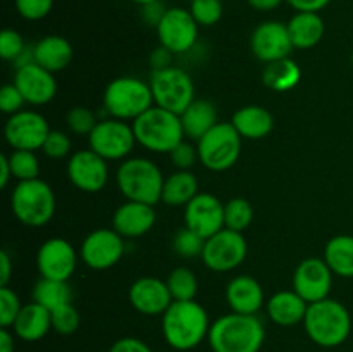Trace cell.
Masks as SVG:
<instances>
[{
	"mask_svg": "<svg viewBox=\"0 0 353 352\" xmlns=\"http://www.w3.org/2000/svg\"><path fill=\"white\" fill-rule=\"evenodd\" d=\"M103 110L109 117L121 121H131L147 113L154 107L150 83L138 79L134 76H121L112 79L103 90Z\"/></svg>",
	"mask_w": 353,
	"mask_h": 352,
	"instance_id": "cell-6",
	"label": "cell"
},
{
	"mask_svg": "<svg viewBox=\"0 0 353 352\" xmlns=\"http://www.w3.org/2000/svg\"><path fill=\"white\" fill-rule=\"evenodd\" d=\"M333 271L324 259L307 257L293 273V290L307 304L319 302L330 297L333 289Z\"/></svg>",
	"mask_w": 353,
	"mask_h": 352,
	"instance_id": "cell-16",
	"label": "cell"
},
{
	"mask_svg": "<svg viewBox=\"0 0 353 352\" xmlns=\"http://www.w3.org/2000/svg\"><path fill=\"white\" fill-rule=\"evenodd\" d=\"M165 176L154 161L147 157H128L119 164L116 183L126 200L155 206L162 199Z\"/></svg>",
	"mask_w": 353,
	"mask_h": 352,
	"instance_id": "cell-4",
	"label": "cell"
},
{
	"mask_svg": "<svg viewBox=\"0 0 353 352\" xmlns=\"http://www.w3.org/2000/svg\"><path fill=\"white\" fill-rule=\"evenodd\" d=\"M12 83L23 93L26 104L31 106H45L57 95V81L54 72L47 71L37 62L17 66Z\"/></svg>",
	"mask_w": 353,
	"mask_h": 352,
	"instance_id": "cell-20",
	"label": "cell"
},
{
	"mask_svg": "<svg viewBox=\"0 0 353 352\" xmlns=\"http://www.w3.org/2000/svg\"><path fill=\"white\" fill-rule=\"evenodd\" d=\"M55 0H14L16 10L23 19L40 21L50 14Z\"/></svg>",
	"mask_w": 353,
	"mask_h": 352,
	"instance_id": "cell-45",
	"label": "cell"
},
{
	"mask_svg": "<svg viewBox=\"0 0 353 352\" xmlns=\"http://www.w3.org/2000/svg\"><path fill=\"white\" fill-rule=\"evenodd\" d=\"M16 335L10 328H0V352L16 351Z\"/></svg>",
	"mask_w": 353,
	"mask_h": 352,
	"instance_id": "cell-52",
	"label": "cell"
},
{
	"mask_svg": "<svg viewBox=\"0 0 353 352\" xmlns=\"http://www.w3.org/2000/svg\"><path fill=\"white\" fill-rule=\"evenodd\" d=\"M10 179H12V169H10L9 157H7V155H2V157H0V186H2V188H7Z\"/></svg>",
	"mask_w": 353,
	"mask_h": 352,
	"instance_id": "cell-54",
	"label": "cell"
},
{
	"mask_svg": "<svg viewBox=\"0 0 353 352\" xmlns=\"http://www.w3.org/2000/svg\"><path fill=\"white\" fill-rule=\"evenodd\" d=\"M12 276V261L6 251L0 252V286H9Z\"/></svg>",
	"mask_w": 353,
	"mask_h": 352,
	"instance_id": "cell-51",
	"label": "cell"
},
{
	"mask_svg": "<svg viewBox=\"0 0 353 352\" xmlns=\"http://www.w3.org/2000/svg\"><path fill=\"white\" fill-rule=\"evenodd\" d=\"M157 221L154 206L126 200L112 216V228L123 238H140L154 228Z\"/></svg>",
	"mask_w": 353,
	"mask_h": 352,
	"instance_id": "cell-22",
	"label": "cell"
},
{
	"mask_svg": "<svg viewBox=\"0 0 353 352\" xmlns=\"http://www.w3.org/2000/svg\"><path fill=\"white\" fill-rule=\"evenodd\" d=\"M128 299L133 309L143 316H162L172 300L168 283L154 276H143L131 283Z\"/></svg>",
	"mask_w": 353,
	"mask_h": 352,
	"instance_id": "cell-21",
	"label": "cell"
},
{
	"mask_svg": "<svg viewBox=\"0 0 353 352\" xmlns=\"http://www.w3.org/2000/svg\"><path fill=\"white\" fill-rule=\"evenodd\" d=\"M50 128L47 119L37 110H19L9 116L3 126L6 141L14 150H33L43 147Z\"/></svg>",
	"mask_w": 353,
	"mask_h": 352,
	"instance_id": "cell-14",
	"label": "cell"
},
{
	"mask_svg": "<svg viewBox=\"0 0 353 352\" xmlns=\"http://www.w3.org/2000/svg\"><path fill=\"white\" fill-rule=\"evenodd\" d=\"M226 302L231 313L257 314L265 307L264 289L255 278L248 275L234 276L226 286Z\"/></svg>",
	"mask_w": 353,
	"mask_h": 352,
	"instance_id": "cell-23",
	"label": "cell"
},
{
	"mask_svg": "<svg viewBox=\"0 0 353 352\" xmlns=\"http://www.w3.org/2000/svg\"><path fill=\"white\" fill-rule=\"evenodd\" d=\"M264 340L265 328L257 314L238 313L217 317L207 337L212 352H259Z\"/></svg>",
	"mask_w": 353,
	"mask_h": 352,
	"instance_id": "cell-2",
	"label": "cell"
},
{
	"mask_svg": "<svg viewBox=\"0 0 353 352\" xmlns=\"http://www.w3.org/2000/svg\"><path fill=\"white\" fill-rule=\"evenodd\" d=\"M155 30L161 47L168 48L171 54H185L192 50L199 38V24L193 19L190 9L183 7H169Z\"/></svg>",
	"mask_w": 353,
	"mask_h": 352,
	"instance_id": "cell-13",
	"label": "cell"
},
{
	"mask_svg": "<svg viewBox=\"0 0 353 352\" xmlns=\"http://www.w3.org/2000/svg\"><path fill=\"white\" fill-rule=\"evenodd\" d=\"M231 124L243 140H262L274 128V117L262 106H243L233 114Z\"/></svg>",
	"mask_w": 353,
	"mask_h": 352,
	"instance_id": "cell-27",
	"label": "cell"
},
{
	"mask_svg": "<svg viewBox=\"0 0 353 352\" xmlns=\"http://www.w3.org/2000/svg\"><path fill=\"white\" fill-rule=\"evenodd\" d=\"M248 254V244L243 233L223 228L205 240L202 262L214 273H230L240 268Z\"/></svg>",
	"mask_w": 353,
	"mask_h": 352,
	"instance_id": "cell-11",
	"label": "cell"
},
{
	"mask_svg": "<svg viewBox=\"0 0 353 352\" xmlns=\"http://www.w3.org/2000/svg\"><path fill=\"white\" fill-rule=\"evenodd\" d=\"M78 254L71 242L54 237L45 240L37 252V269L41 278L68 282L76 271Z\"/></svg>",
	"mask_w": 353,
	"mask_h": 352,
	"instance_id": "cell-15",
	"label": "cell"
},
{
	"mask_svg": "<svg viewBox=\"0 0 353 352\" xmlns=\"http://www.w3.org/2000/svg\"><path fill=\"white\" fill-rule=\"evenodd\" d=\"M97 123H99V119L90 107L74 106L65 114V126L72 135H78V137H83V135L90 137Z\"/></svg>",
	"mask_w": 353,
	"mask_h": 352,
	"instance_id": "cell-38",
	"label": "cell"
},
{
	"mask_svg": "<svg viewBox=\"0 0 353 352\" xmlns=\"http://www.w3.org/2000/svg\"><path fill=\"white\" fill-rule=\"evenodd\" d=\"M292 9L296 12H321L331 3V0H286Z\"/></svg>",
	"mask_w": 353,
	"mask_h": 352,
	"instance_id": "cell-49",
	"label": "cell"
},
{
	"mask_svg": "<svg viewBox=\"0 0 353 352\" xmlns=\"http://www.w3.org/2000/svg\"><path fill=\"white\" fill-rule=\"evenodd\" d=\"M79 324H81V316L72 304H65V306L52 311V330L55 333L69 337L78 331Z\"/></svg>",
	"mask_w": 353,
	"mask_h": 352,
	"instance_id": "cell-40",
	"label": "cell"
},
{
	"mask_svg": "<svg viewBox=\"0 0 353 352\" xmlns=\"http://www.w3.org/2000/svg\"><path fill=\"white\" fill-rule=\"evenodd\" d=\"M190 12L199 26H214L223 17L224 7L221 0H193L190 2Z\"/></svg>",
	"mask_w": 353,
	"mask_h": 352,
	"instance_id": "cell-39",
	"label": "cell"
},
{
	"mask_svg": "<svg viewBox=\"0 0 353 352\" xmlns=\"http://www.w3.org/2000/svg\"><path fill=\"white\" fill-rule=\"evenodd\" d=\"M185 226L207 240L224 228V204L212 193H199L185 206Z\"/></svg>",
	"mask_w": 353,
	"mask_h": 352,
	"instance_id": "cell-19",
	"label": "cell"
},
{
	"mask_svg": "<svg viewBox=\"0 0 353 352\" xmlns=\"http://www.w3.org/2000/svg\"><path fill=\"white\" fill-rule=\"evenodd\" d=\"M165 283H168L172 300H195L196 293H199L196 275L186 266H178L172 269Z\"/></svg>",
	"mask_w": 353,
	"mask_h": 352,
	"instance_id": "cell-34",
	"label": "cell"
},
{
	"mask_svg": "<svg viewBox=\"0 0 353 352\" xmlns=\"http://www.w3.org/2000/svg\"><path fill=\"white\" fill-rule=\"evenodd\" d=\"M171 57L172 54L164 47H159L157 50L152 52L150 55V64L154 66V71L155 69H164L171 66Z\"/></svg>",
	"mask_w": 353,
	"mask_h": 352,
	"instance_id": "cell-50",
	"label": "cell"
},
{
	"mask_svg": "<svg viewBox=\"0 0 353 352\" xmlns=\"http://www.w3.org/2000/svg\"><path fill=\"white\" fill-rule=\"evenodd\" d=\"M21 309L23 304L19 295L10 286H0V326L12 328Z\"/></svg>",
	"mask_w": 353,
	"mask_h": 352,
	"instance_id": "cell-41",
	"label": "cell"
},
{
	"mask_svg": "<svg viewBox=\"0 0 353 352\" xmlns=\"http://www.w3.org/2000/svg\"><path fill=\"white\" fill-rule=\"evenodd\" d=\"M352 62H353V55H352Z\"/></svg>",
	"mask_w": 353,
	"mask_h": 352,
	"instance_id": "cell-57",
	"label": "cell"
},
{
	"mask_svg": "<svg viewBox=\"0 0 353 352\" xmlns=\"http://www.w3.org/2000/svg\"><path fill=\"white\" fill-rule=\"evenodd\" d=\"M241 135L230 123L219 121L210 131H207L199 141V157L203 168L214 173H223L233 168L241 154Z\"/></svg>",
	"mask_w": 353,
	"mask_h": 352,
	"instance_id": "cell-8",
	"label": "cell"
},
{
	"mask_svg": "<svg viewBox=\"0 0 353 352\" xmlns=\"http://www.w3.org/2000/svg\"><path fill=\"white\" fill-rule=\"evenodd\" d=\"M124 240L114 228H99V230L90 231L83 240L79 248V257L95 271L110 269L123 259Z\"/></svg>",
	"mask_w": 353,
	"mask_h": 352,
	"instance_id": "cell-12",
	"label": "cell"
},
{
	"mask_svg": "<svg viewBox=\"0 0 353 352\" xmlns=\"http://www.w3.org/2000/svg\"><path fill=\"white\" fill-rule=\"evenodd\" d=\"M52 330V313L38 302H30L23 306L19 316L12 324V331L19 340L38 342L47 337Z\"/></svg>",
	"mask_w": 353,
	"mask_h": 352,
	"instance_id": "cell-26",
	"label": "cell"
},
{
	"mask_svg": "<svg viewBox=\"0 0 353 352\" xmlns=\"http://www.w3.org/2000/svg\"><path fill=\"white\" fill-rule=\"evenodd\" d=\"M250 48L259 61L269 64V62L288 59L295 47H293L292 38H290L286 23L264 21L252 33Z\"/></svg>",
	"mask_w": 353,
	"mask_h": 352,
	"instance_id": "cell-18",
	"label": "cell"
},
{
	"mask_svg": "<svg viewBox=\"0 0 353 352\" xmlns=\"http://www.w3.org/2000/svg\"><path fill=\"white\" fill-rule=\"evenodd\" d=\"M286 26L293 47L300 50L316 47L324 37V19L319 12H295Z\"/></svg>",
	"mask_w": 353,
	"mask_h": 352,
	"instance_id": "cell-29",
	"label": "cell"
},
{
	"mask_svg": "<svg viewBox=\"0 0 353 352\" xmlns=\"http://www.w3.org/2000/svg\"><path fill=\"white\" fill-rule=\"evenodd\" d=\"M181 119L183 131L188 140L199 141L207 131L212 130L219 121H217V109L210 100L199 99L193 100L183 114L179 116Z\"/></svg>",
	"mask_w": 353,
	"mask_h": 352,
	"instance_id": "cell-28",
	"label": "cell"
},
{
	"mask_svg": "<svg viewBox=\"0 0 353 352\" xmlns=\"http://www.w3.org/2000/svg\"><path fill=\"white\" fill-rule=\"evenodd\" d=\"M24 104H26V100L14 83L2 86V90H0V110L3 114L12 116V114L23 110Z\"/></svg>",
	"mask_w": 353,
	"mask_h": 352,
	"instance_id": "cell-46",
	"label": "cell"
},
{
	"mask_svg": "<svg viewBox=\"0 0 353 352\" xmlns=\"http://www.w3.org/2000/svg\"><path fill=\"white\" fill-rule=\"evenodd\" d=\"M131 2L138 3V6H147V3H152V2H157V0H131Z\"/></svg>",
	"mask_w": 353,
	"mask_h": 352,
	"instance_id": "cell-55",
	"label": "cell"
},
{
	"mask_svg": "<svg viewBox=\"0 0 353 352\" xmlns=\"http://www.w3.org/2000/svg\"><path fill=\"white\" fill-rule=\"evenodd\" d=\"M109 352H154L147 342L137 337H123L110 345Z\"/></svg>",
	"mask_w": 353,
	"mask_h": 352,
	"instance_id": "cell-47",
	"label": "cell"
},
{
	"mask_svg": "<svg viewBox=\"0 0 353 352\" xmlns=\"http://www.w3.org/2000/svg\"><path fill=\"white\" fill-rule=\"evenodd\" d=\"M7 157L12 169V178L17 182L40 178V161L33 150H12Z\"/></svg>",
	"mask_w": 353,
	"mask_h": 352,
	"instance_id": "cell-36",
	"label": "cell"
},
{
	"mask_svg": "<svg viewBox=\"0 0 353 352\" xmlns=\"http://www.w3.org/2000/svg\"><path fill=\"white\" fill-rule=\"evenodd\" d=\"M24 50H26V45L19 31L6 28L0 33V57L3 61H17L24 54Z\"/></svg>",
	"mask_w": 353,
	"mask_h": 352,
	"instance_id": "cell-42",
	"label": "cell"
},
{
	"mask_svg": "<svg viewBox=\"0 0 353 352\" xmlns=\"http://www.w3.org/2000/svg\"><path fill=\"white\" fill-rule=\"evenodd\" d=\"M254 221V207L243 197H234L224 204V228L243 233Z\"/></svg>",
	"mask_w": 353,
	"mask_h": 352,
	"instance_id": "cell-35",
	"label": "cell"
},
{
	"mask_svg": "<svg viewBox=\"0 0 353 352\" xmlns=\"http://www.w3.org/2000/svg\"><path fill=\"white\" fill-rule=\"evenodd\" d=\"M72 45L61 35H47L33 45V59L37 64L50 72L64 71L72 61Z\"/></svg>",
	"mask_w": 353,
	"mask_h": 352,
	"instance_id": "cell-25",
	"label": "cell"
},
{
	"mask_svg": "<svg viewBox=\"0 0 353 352\" xmlns=\"http://www.w3.org/2000/svg\"><path fill=\"white\" fill-rule=\"evenodd\" d=\"M71 138H69V135L65 131L50 130L41 150L50 159H64L71 152Z\"/></svg>",
	"mask_w": 353,
	"mask_h": 352,
	"instance_id": "cell-43",
	"label": "cell"
},
{
	"mask_svg": "<svg viewBox=\"0 0 353 352\" xmlns=\"http://www.w3.org/2000/svg\"><path fill=\"white\" fill-rule=\"evenodd\" d=\"M302 79V69L293 59L269 62L262 69V81L272 92H290Z\"/></svg>",
	"mask_w": 353,
	"mask_h": 352,
	"instance_id": "cell-31",
	"label": "cell"
},
{
	"mask_svg": "<svg viewBox=\"0 0 353 352\" xmlns=\"http://www.w3.org/2000/svg\"><path fill=\"white\" fill-rule=\"evenodd\" d=\"M309 304L295 290H281L272 293L265 302V313L274 324L283 328L303 323Z\"/></svg>",
	"mask_w": 353,
	"mask_h": 352,
	"instance_id": "cell-24",
	"label": "cell"
},
{
	"mask_svg": "<svg viewBox=\"0 0 353 352\" xmlns=\"http://www.w3.org/2000/svg\"><path fill=\"white\" fill-rule=\"evenodd\" d=\"M131 124L137 144L154 154H169L186 138L178 114L157 106L150 107Z\"/></svg>",
	"mask_w": 353,
	"mask_h": 352,
	"instance_id": "cell-5",
	"label": "cell"
},
{
	"mask_svg": "<svg viewBox=\"0 0 353 352\" xmlns=\"http://www.w3.org/2000/svg\"><path fill=\"white\" fill-rule=\"evenodd\" d=\"M247 2L252 9L259 10V12H271V10L278 9L286 0H247Z\"/></svg>",
	"mask_w": 353,
	"mask_h": 352,
	"instance_id": "cell-53",
	"label": "cell"
},
{
	"mask_svg": "<svg viewBox=\"0 0 353 352\" xmlns=\"http://www.w3.org/2000/svg\"><path fill=\"white\" fill-rule=\"evenodd\" d=\"M68 178L81 192L97 193L109 182V164L92 148H83L69 157Z\"/></svg>",
	"mask_w": 353,
	"mask_h": 352,
	"instance_id": "cell-17",
	"label": "cell"
},
{
	"mask_svg": "<svg viewBox=\"0 0 353 352\" xmlns=\"http://www.w3.org/2000/svg\"><path fill=\"white\" fill-rule=\"evenodd\" d=\"M137 145L133 124L107 117L97 123L88 137V148L109 161H124Z\"/></svg>",
	"mask_w": 353,
	"mask_h": 352,
	"instance_id": "cell-10",
	"label": "cell"
},
{
	"mask_svg": "<svg viewBox=\"0 0 353 352\" xmlns=\"http://www.w3.org/2000/svg\"><path fill=\"white\" fill-rule=\"evenodd\" d=\"M169 157H171V162L174 164V168L181 169V171H190L196 162H200L196 145H193L192 141L186 140H183L181 144L176 145V147L169 152Z\"/></svg>",
	"mask_w": 353,
	"mask_h": 352,
	"instance_id": "cell-44",
	"label": "cell"
},
{
	"mask_svg": "<svg viewBox=\"0 0 353 352\" xmlns=\"http://www.w3.org/2000/svg\"><path fill=\"white\" fill-rule=\"evenodd\" d=\"M323 259L330 266L334 276L353 278V237L336 235L330 238L324 247Z\"/></svg>",
	"mask_w": 353,
	"mask_h": 352,
	"instance_id": "cell-32",
	"label": "cell"
},
{
	"mask_svg": "<svg viewBox=\"0 0 353 352\" xmlns=\"http://www.w3.org/2000/svg\"><path fill=\"white\" fill-rule=\"evenodd\" d=\"M199 179L192 171H174L164 179L162 199L169 207H185L192 199L199 195Z\"/></svg>",
	"mask_w": 353,
	"mask_h": 352,
	"instance_id": "cell-30",
	"label": "cell"
},
{
	"mask_svg": "<svg viewBox=\"0 0 353 352\" xmlns=\"http://www.w3.org/2000/svg\"><path fill=\"white\" fill-rule=\"evenodd\" d=\"M72 292L69 289L68 282H59V280L40 278L34 283L33 300L40 306L47 307L48 311H55L59 307L71 304Z\"/></svg>",
	"mask_w": 353,
	"mask_h": 352,
	"instance_id": "cell-33",
	"label": "cell"
},
{
	"mask_svg": "<svg viewBox=\"0 0 353 352\" xmlns=\"http://www.w3.org/2000/svg\"><path fill=\"white\" fill-rule=\"evenodd\" d=\"M150 88L154 104L165 110L181 116L183 110L195 100V85L185 69L169 66L155 69L150 75Z\"/></svg>",
	"mask_w": 353,
	"mask_h": 352,
	"instance_id": "cell-9",
	"label": "cell"
},
{
	"mask_svg": "<svg viewBox=\"0 0 353 352\" xmlns=\"http://www.w3.org/2000/svg\"><path fill=\"white\" fill-rule=\"evenodd\" d=\"M203 247H205V238L186 226L178 230V233L172 238V251L185 259L202 257Z\"/></svg>",
	"mask_w": 353,
	"mask_h": 352,
	"instance_id": "cell-37",
	"label": "cell"
},
{
	"mask_svg": "<svg viewBox=\"0 0 353 352\" xmlns=\"http://www.w3.org/2000/svg\"><path fill=\"white\" fill-rule=\"evenodd\" d=\"M55 193L43 179L19 182L10 193V209L14 217L24 226L40 228L50 223L55 214Z\"/></svg>",
	"mask_w": 353,
	"mask_h": 352,
	"instance_id": "cell-7",
	"label": "cell"
},
{
	"mask_svg": "<svg viewBox=\"0 0 353 352\" xmlns=\"http://www.w3.org/2000/svg\"><path fill=\"white\" fill-rule=\"evenodd\" d=\"M165 10L168 9L164 7V3H162L161 0H157V2L141 6V17H143V21L148 24V26L157 28L159 23L162 21V17H164Z\"/></svg>",
	"mask_w": 353,
	"mask_h": 352,
	"instance_id": "cell-48",
	"label": "cell"
},
{
	"mask_svg": "<svg viewBox=\"0 0 353 352\" xmlns=\"http://www.w3.org/2000/svg\"><path fill=\"white\" fill-rule=\"evenodd\" d=\"M303 328L310 340L324 349L340 347L352 333L350 311L331 297L309 304Z\"/></svg>",
	"mask_w": 353,
	"mask_h": 352,
	"instance_id": "cell-3",
	"label": "cell"
},
{
	"mask_svg": "<svg viewBox=\"0 0 353 352\" xmlns=\"http://www.w3.org/2000/svg\"><path fill=\"white\" fill-rule=\"evenodd\" d=\"M188 2H193V0H188Z\"/></svg>",
	"mask_w": 353,
	"mask_h": 352,
	"instance_id": "cell-56",
	"label": "cell"
},
{
	"mask_svg": "<svg viewBox=\"0 0 353 352\" xmlns=\"http://www.w3.org/2000/svg\"><path fill=\"white\" fill-rule=\"evenodd\" d=\"M205 307L196 300H174L162 314V335L165 344L179 352L199 347L210 330Z\"/></svg>",
	"mask_w": 353,
	"mask_h": 352,
	"instance_id": "cell-1",
	"label": "cell"
}]
</instances>
